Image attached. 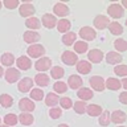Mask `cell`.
<instances>
[{
  "mask_svg": "<svg viewBox=\"0 0 127 127\" xmlns=\"http://www.w3.org/2000/svg\"><path fill=\"white\" fill-rule=\"evenodd\" d=\"M53 89H54L56 93H65V91L67 90V85L62 81H57L53 85Z\"/></svg>",
  "mask_w": 127,
  "mask_h": 127,
  "instance_id": "8d00e7d4",
  "label": "cell"
},
{
  "mask_svg": "<svg viewBox=\"0 0 127 127\" xmlns=\"http://www.w3.org/2000/svg\"><path fill=\"white\" fill-rule=\"evenodd\" d=\"M0 105L3 107H5V109L7 107H11L13 105V98L9 94H1L0 95Z\"/></svg>",
  "mask_w": 127,
  "mask_h": 127,
  "instance_id": "f546056e",
  "label": "cell"
},
{
  "mask_svg": "<svg viewBox=\"0 0 127 127\" xmlns=\"http://www.w3.org/2000/svg\"><path fill=\"white\" fill-rule=\"evenodd\" d=\"M13 62H15V57L12 53H4L1 56V65L11 67V65H13Z\"/></svg>",
  "mask_w": 127,
  "mask_h": 127,
  "instance_id": "1f68e13d",
  "label": "cell"
},
{
  "mask_svg": "<svg viewBox=\"0 0 127 127\" xmlns=\"http://www.w3.org/2000/svg\"><path fill=\"white\" fill-rule=\"evenodd\" d=\"M61 60H62L64 64H66V65H69V66H71V65H74V64L78 62L77 54L73 53L71 50H65L62 56H61Z\"/></svg>",
  "mask_w": 127,
  "mask_h": 127,
  "instance_id": "7a4b0ae2",
  "label": "cell"
},
{
  "mask_svg": "<svg viewBox=\"0 0 127 127\" xmlns=\"http://www.w3.org/2000/svg\"><path fill=\"white\" fill-rule=\"evenodd\" d=\"M28 54L31 56V57L33 58H38L41 57L42 54H45V48H44L42 45H40V44H33V45H31L29 48H28Z\"/></svg>",
  "mask_w": 127,
  "mask_h": 127,
  "instance_id": "6da1fadb",
  "label": "cell"
},
{
  "mask_svg": "<svg viewBox=\"0 0 127 127\" xmlns=\"http://www.w3.org/2000/svg\"><path fill=\"white\" fill-rule=\"evenodd\" d=\"M17 119L20 121V123L24 126H31L34 122V118L31 115V113H23L20 114V117H17Z\"/></svg>",
  "mask_w": 127,
  "mask_h": 127,
  "instance_id": "7402d4cb",
  "label": "cell"
},
{
  "mask_svg": "<svg viewBox=\"0 0 127 127\" xmlns=\"http://www.w3.org/2000/svg\"><path fill=\"white\" fill-rule=\"evenodd\" d=\"M77 97L83 102L89 101V99L93 98V91L90 89H87V87H81V89H78V91H77Z\"/></svg>",
  "mask_w": 127,
  "mask_h": 127,
  "instance_id": "e0dca14e",
  "label": "cell"
},
{
  "mask_svg": "<svg viewBox=\"0 0 127 127\" xmlns=\"http://www.w3.org/2000/svg\"><path fill=\"white\" fill-rule=\"evenodd\" d=\"M31 98L34 99V101H41V99L44 98V91L41 89H32Z\"/></svg>",
  "mask_w": 127,
  "mask_h": 127,
  "instance_id": "ab89813d",
  "label": "cell"
},
{
  "mask_svg": "<svg viewBox=\"0 0 127 127\" xmlns=\"http://www.w3.org/2000/svg\"><path fill=\"white\" fill-rule=\"evenodd\" d=\"M4 7L8 9H15L16 7H19V1L17 0H4Z\"/></svg>",
  "mask_w": 127,
  "mask_h": 127,
  "instance_id": "ee69618b",
  "label": "cell"
},
{
  "mask_svg": "<svg viewBox=\"0 0 127 127\" xmlns=\"http://www.w3.org/2000/svg\"><path fill=\"white\" fill-rule=\"evenodd\" d=\"M119 127H125V126H119Z\"/></svg>",
  "mask_w": 127,
  "mask_h": 127,
  "instance_id": "f5cc1de1",
  "label": "cell"
},
{
  "mask_svg": "<svg viewBox=\"0 0 127 127\" xmlns=\"http://www.w3.org/2000/svg\"><path fill=\"white\" fill-rule=\"evenodd\" d=\"M107 13L114 19H121V17H123V15H125V11H123V8L119 5V4H111V5H109V8H107Z\"/></svg>",
  "mask_w": 127,
  "mask_h": 127,
  "instance_id": "3957f363",
  "label": "cell"
},
{
  "mask_svg": "<svg viewBox=\"0 0 127 127\" xmlns=\"http://www.w3.org/2000/svg\"><path fill=\"white\" fill-rule=\"evenodd\" d=\"M86 113L90 117H98V115L102 114V107L98 105H89L86 106Z\"/></svg>",
  "mask_w": 127,
  "mask_h": 127,
  "instance_id": "cb8c5ba5",
  "label": "cell"
},
{
  "mask_svg": "<svg viewBox=\"0 0 127 127\" xmlns=\"http://www.w3.org/2000/svg\"><path fill=\"white\" fill-rule=\"evenodd\" d=\"M105 87H107V89H110V90H118V89H121V81L117 78H107V81L105 83Z\"/></svg>",
  "mask_w": 127,
  "mask_h": 127,
  "instance_id": "d4e9b609",
  "label": "cell"
},
{
  "mask_svg": "<svg viewBox=\"0 0 127 127\" xmlns=\"http://www.w3.org/2000/svg\"><path fill=\"white\" fill-rule=\"evenodd\" d=\"M60 105H61L62 109H65V110H69L73 107V102H71V99L69 97H64L60 99Z\"/></svg>",
  "mask_w": 127,
  "mask_h": 127,
  "instance_id": "60d3db41",
  "label": "cell"
},
{
  "mask_svg": "<svg viewBox=\"0 0 127 127\" xmlns=\"http://www.w3.org/2000/svg\"><path fill=\"white\" fill-rule=\"evenodd\" d=\"M109 31H110V33H113V34H117V36H119V34H122L123 33V27L119 23H110L109 25Z\"/></svg>",
  "mask_w": 127,
  "mask_h": 127,
  "instance_id": "484cf974",
  "label": "cell"
},
{
  "mask_svg": "<svg viewBox=\"0 0 127 127\" xmlns=\"http://www.w3.org/2000/svg\"><path fill=\"white\" fill-rule=\"evenodd\" d=\"M53 12L62 19V17H65V16L69 15V7L64 3H57V4H54V7H53Z\"/></svg>",
  "mask_w": 127,
  "mask_h": 127,
  "instance_id": "8fae6325",
  "label": "cell"
},
{
  "mask_svg": "<svg viewBox=\"0 0 127 127\" xmlns=\"http://www.w3.org/2000/svg\"><path fill=\"white\" fill-rule=\"evenodd\" d=\"M19 12H20V16H23V17H31V16L36 12V9H34V7L32 5V4L24 3V4L20 5Z\"/></svg>",
  "mask_w": 127,
  "mask_h": 127,
  "instance_id": "9c48e42d",
  "label": "cell"
},
{
  "mask_svg": "<svg viewBox=\"0 0 127 127\" xmlns=\"http://www.w3.org/2000/svg\"><path fill=\"white\" fill-rule=\"evenodd\" d=\"M114 71L117 75H121V77L125 78L126 74H127V67H126V65H118V66H115Z\"/></svg>",
  "mask_w": 127,
  "mask_h": 127,
  "instance_id": "7bdbcfd3",
  "label": "cell"
},
{
  "mask_svg": "<svg viewBox=\"0 0 127 127\" xmlns=\"http://www.w3.org/2000/svg\"><path fill=\"white\" fill-rule=\"evenodd\" d=\"M74 111L77 114H83L86 111V103L83 101H77L74 102Z\"/></svg>",
  "mask_w": 127,
  "mask_h": 127,
  "instance_id": "74e56055",
  "label": "cell"
},
{
  "mask_svg": "<svg viewBox=\"0 0 127 127\" xmlns=\"http://www.w3.org/2000/svg\"><path fill=\"white\" fill-rule=\"evenodd\" d=\"M34 82L37 83V86H48L49 85V75L44 73H38L34 77Z\"/></svg>",
  "mask_w": 127,
  "mask_h": 127,
  "instance_id": "603a6c76",
  "label": "cell"
},
{
  "mask_svg": "<svg viewBox=\"0 0 127 127\" xmlns=\"http://www.w3.org/2000/svg\"><path fill=\"white\" fill-rule=\"evenodd\" d=\"M34 103L33 101H31L29 98H23V99H20V102H19V109L24 111V113H31V111H33L34 110Z\"/></svg>",
  "mask_w": 127,
  "mask_h": 127,
  "instance_id": "52a82bcc",
  "label": "cell"
},
{
  "mask_svg": "<svg viewBox=\"0 0 127 127\" xmlns=\"http://www.w3.org/2000/svg\"><path fill=\"white\" fill-rule=\"evenodd\" d=\"M16 62H17V66H19L20 70H28V69H31V65H32L29 57H27V56H21V57H19Z\"/></svg>",
  "mask_w": 127,
  "mask_h": 127,
  "instance_id": "d6986e66",
  "label": "cell"
},
{
  "mask_svg": "<svg viewBox=\"0 0 127 127\" xmlns=\"http://www.w3.org/2000/svg\"><path fill=\"white\" fill-rule=\"evenodd\" d=\"M58 102H60V98H58V95L54 94V93H49L45 97V103L50 107H54Z\"/></svg>",
  "mask_w": 127,
  "mask_h": 127,
  "instance_id": "4316f807",
  "label": "cell"
},
{
  "mask_svg": "<svg viewBox=\"0 0 127 127\" xmlns=\"http://www.w3.org/2000/svg\"><path fill=\"white\" fill-rule=\"evenodd\" d=\"M17 122H19L17 115H15V114H7L5 117H4V123H5V126H15Z\"/></svg>",
  "mask_w": 127,
  "mask_h": 127,
  "instance_id": "836d02e7",
  "label": "cell"
},
{
  "mask_svg": "<svg viewBox=\"0 0 127 127\" xmlns=\"http://www.w3.org/2000/svg\"><path fill=\"white\" fill-rule=\"evenodd\" d=\"M119 102L123 103V105H126V103H127V91L121 93V95H119Z\"/></svg>",
  "mask_w": 127,
  "mask_h": 127,
  "instance_id": "f6af8a7d",
  "label": "cell"
},
{
  "mask_svg": "<svg viewBox=\"0 0 127 127\" xmlns=\"http://www.w3.org/2000/svg\"><path fill=\"white\" fill-rule=\"evenodd\" d=\"M74 50H75V53H85L87 50V44L85 41L74 42Z\"/></svg>",
  "mask_w": 127,
  "mask_h": 127,
  "instance_id": "d590c367",
  "label": "cell"
},
{
  "mask_svg": "<svg viewBox=\"0 0 127 127\" xmlns=\"http://www.w3.org/2000/svg\"><path fill=\"white\" fill-rule=\"evenodd\" d=\"M77 70H78V73H81V74H89L90 71H91V65H90V62L89 61H78L77 62Z\"/></svg>",
  "mask_w": 127,
  "mask_h": 127,
  "instance_id": "44dd1931",
  "label": "cell"
},
{
  "mask_svg": "<svg viewBox=\"0 0 127 127\" xmlns=\"http://www.w3.org/2000/svg\"><path fill=\"white\" fill-rule=\"evenodd\" d=\"M114 46H115V49H117L118 52H126L127 50V42H126V40H123V38L115 40Z\"/></svg>",
  "mask_w": 127,
  "mask_h": 127,
  "instance_id": "e575fe53",
  "label": "cell"
},
{
  "mask_svg": "<svg viewBox=\"0 0 127 127\" xmlns=\"http://www.w3.org/2000/svg\"><path fill=\"white\" fill-rule=\"evenodd\" d=\"M121 86L125 87V89H127V78H123L121 81Z\"/></svg>",
  "mask_w": 127,
  "mask_h": 127,
  "instance_id": "bcb514c9",
  "label": "cell"
},
{
  "mask_svg": "<svg viewBox=\"0 0 127 127\" xmlns=\"http://www.w3.org/2000/svg\"><path fill=\"white\" fill-rule=\"evenodd\" d=\"M90 86L93 87L95 91H103L105 90V81L101 75H94L90 78Z\"/></svg>",
  "mask_w": 127,
  "mask_h": 127,
  "instance_id": "277c9868",
  "label": "cell"
},
{
  "mask_svg": "<svg viewBox=\"0 0 127 127\" xmlns=\"http://www.w3.org/2000/svg\"><path fill=\"white\" fill-rule=\"evenodd\" d=\"M87 57H89L90 62L99 64L103 60V53H102V50H99V49H91L89 52V54H87Z\"/></svg>",
  "mask_w": 127,
  "mask_h": 127,
  "instance_id": "2e32d148",
  "label": "cell"
},
{
  "mask_svg": "<svg viewBox=\"0 0 127 127\" xmlns=\"http://www.w3.org/2000/svg\"><path fill=\"white\" fill-rule=\"evenodd\" d=\"M23 38H24V41L28 42V44H34L40 40V34L34 31H27V32H24Z\"/></svg>",
  "mask_w": 127,
  "mask_h": 127,
  "instance_id": "9a60e30c",
  "label": "cell"
},
{
  "mask_svg": "<svg viewBox=\"0 0 127 127\" xmlns=\"http://www.w3.org/2000/svg\"><path fill=\"white\" fill-rule=\"evenodd\" d=\"M4 74V70H3V67H1V65H0V77Z\"/></svg>",
  "mask_w": 127,
  "mask_h": 127,
  "instance_id": "7dc6e473",
  "label": "cell"
},
{
  "mask_svg": "<svg viewBox=\"0 0 127 127\" xmlns=\"http://www.w3.org/2000/svg\"><path fill=\"white\" fill-rule=\"evenodd\" d=\"M0 127H9V126H5V125H4V126H0Z\"/></svg>",
  "mask_w": 127,
  "mask_h": 127,
  "instance_id": "f907efd6",
  "label": "cell"
},
{
  "mask_svg": "<svg viewBox=\"0 0 127 127\" xmlns=\"http://www.w3.org/2000/svg\"><path fill=\"white\" fill-rule=\"evenodd\" d=\"M70 21L66 19H61L60 21H57V28H58V32H61V33H65L70 29Z\"/></svg>",
  "mask_w": 127,
  "mask_h": 127,
  "instance_id": "83f0119b",
  "label": "cell"
},
{
  "mask_svg": "<svg viewBox=\"0 0 127 127\" xmlns=\"http://www.w3.org/2000/svg\"><path fill=\"white\" fill-rule=\"evenodd\" d=\"M82 83H83L82 78L79 77V75H75V74H71L69 77V79H67V86H69L70 89H73V90L79 89V87L82 86Z\"/></svg>",
  "mask_w": 127,
  "mask_h": 127,
  "instance_id": "4fadbf2b",
  "label": "cell"
},
{
  "mask_svg": "<svg viewBox=\"0 0 127 127\" xmlns=\"http://www.w3.org/2000/svg\"><path fill=\"white\" fill-rule=\"evenodd\" d=\"M19 78H20V71L17 69H15V67H8L5 71V81L9 83H13Z\"/></svg>",
  "mask_w": 127,
  "mask_h": 127,
  "instance_id": "7c38bea8",
  "label": "cell"
},
{
  "mask_svg": "<svg viewBox=\"0 0 127 127\" xmlns=\"http://www.w3.org/2000/svg\"><path fill=\"white\" fill-rule=\"evenodd\" d=\"M122 56L117 53V52H109V53L106 54V61L111 64V65H115V64H119L122 62Z\"/></svg>",
  "mask_w": 127,
  "mask_h": 127,
  "instance_id": "ffe728a7",
  "label": "cell"
},
{
  "mask_svg": "<svg viewBox=\"0 0 127 127\" xmlns=\"http://www.w3.org/2000/svg\"><path fill=\"white\" fill-rule=\"evenodd\" d=\"M110 122H114V123L126 122V113H123L121 110H115L114 113L110 115Z\"/></svg>",
  "mask_w": 127,
  "mask_h": 127,
  "instance_id": "ac0fdd59",
  "label": "cell"
},
{
  "mask_svg": "<svg viewBox=\"0 0 127 127\" xmlns=\"http://www.w3.org/2000/svg\"><path fill=\"white\" fill-rule=\"evenodd\" d=\"M41 24L45 28H48V29H52V28H54L57 25V19H56V16L52 15V13H45L41 19Z\"/></svg>",
  "mask_w": 127,
  "mask_h": 127,
  "instance_id": "5b68a950",
  "label": "cell"
},
{
  "mask_svg": "<svg viewBox=\"0 0 127 127\" xmlns=\"http://www.w3.org/2000/svg\"><path fill=\"white\" fill-rule=\"evenodd\" d=\"M122 4H123L125 7H127V1H126V0H123V1H122Z\"/></svg>",
  "mask_w": 127,
  "mask_h": 127,
  "instance_id": "681fc988",
  "label": "cell"
},
{
  "mask_svg": "<svg viewBox=\"0 0 127 127\" xmlns=\"http://www.w3.org/2000/svg\"><path fill=\"white\" fill-rule=\"evenodd\" d=\"M32 86H33V81H32V78L25 77V78L20 79V82L17 85V89H19L20 93H28V91L31 90Z\"/></svg>",
  "mask_w": 127,
  "mask_h": 127,
  "instance_id": "30bf717a",
  "label": "cell"
},
{
  "mask_svg": "<svg viewBox=\"0 0 127 127\" xmlns=\"http://www.w3.org/2000/svg\"><path fill=\"white\" fill-rule=\"evenodd\" d=\"M110 123V113L107 110H105L101 114V118H99V125L101 126H109Z\"/></svg>",
  "mask_w": 127,
  "mask_h": 127,
  "instance_id": "f35d334b",
  "label": "cell"
},
{
  "mask_svg": "<svg viewBox=\"0 0 127 127\" xmlns=\"http://www.w3.org/2000/svg\"><path fill=\"white\" fill-rule=\"evenodd\" d=\"M64 74H65V70H64L61 66H54V67H52V73H50L52 78H54V79L62 78Z\"/></svg>",
  "mask_w": 127,
  "mask_h": 127,
  "instance_id": "d6a6232c",
  "label": "cell"
},
{
  "mask_svg": "<svg viewBox=\"0 0 127 127\" xmlns=\"http://www.w3.org/2000/svg\"><path fill=\"white\" fill-rule=\"evenodd\" d=\"M0 122H1V119H0Z\"/></svg>",
  "mask_w": 127,
  "mask_h": 127,
  "instance_id": "db71d44e",
  "label": "cell"
},
{
  "mask_svg": "<svg viewBox=\"0 0 127 127\" xmlns=\"http://www.w3.org/2000/svg\"><path fill=\"white\" fill-rule=\"evenodd\" d=\"M75 38H77V34L73 33V32H69V33H65L62 36V42L65 44V45L70 46V45H73V42L75 41Z\"/></svg>",
  "mask_w": 127,
  "mask_h": 127,
  "instance_id": "4dcf8cb0",
  "label": "cell"
},
{
  "mask_svg": "<svg viewBox=\"0 0 127 127\" xmlns=\"http://www.w3.org/2000/svg\"><path fill=\"white\" fill-rule=\"evenodd\" d=\"M57 127H69V126H67V125H58Z\"/></svg>",
  "mask_w": 127,
  "mask_h": 127,
  "instance_id": "c3c4849f",
  "label": "cell"
},
{
  "mask_svg": "<svg viewBox=\"0 0 127 127\" xmlns=\"http://www.w3.org/2000/svg\"><path fill=\"white\" fill-rule=\"evenodd\" d=\"M25 25L29 28L31 31L32 29H38V28L41 27V21L36 17H29V19L25 20Z\"/></svg>",
  "mask_w": 127,
  "mask_h": 127,
  "instance_id": "f1b7e54d",
  "label": "cell"
},
{
  "mask_svg": "<svg viewBox=\"0 0 127 127\" xmlns=\"http://www.w3.org/2000/svg\"><path fill=\"white\" fill-rule=\"evenodd\" d=\"M79 36H81L83 40H86V41H91V40L95 38L97 33H95V31L91 27H83L79 29Z\"/></svg>",
  "mask_w": 127,
  "mask_h": 127,
  "instance_id": "8992f818",
  "label": "cell"
},
{
  "mask_svg": "<svg viewBox=\"0 0 127 127\" xmlns=\"http://www.w3.org/2000/svg\"><path fill=\"white\" fill-rule=\"evenodd\" d=\"M61 114H62V110L60 109V107H52L49 110V115H50L52 119H58L61 117Z\"/></svg>",
  "mask_w": 127,
  "mask_h": 127,
  "instance_id": "b9f144b4",
  "label": "cell"
},
{
  "mask_svg": "<svg viewBox=\"0 0 127 127\" xmlns=\"http://www.w3.org/2000/svg\"><path fill=\"white\" fill-rule=\"evenodd\" d=\"M109 24H110L109 17H106V16H103V15H98L97 17L94 19V27L97 28V29H105Z\"/></svg>",
  "mask_w": 127,
  "mask_h": 127,
  "instance_id": "5bb4252c",
  "label": "cell"
},
{
  "mask_svg": "<svg viewBox=\"0 0 127 127\" xmlns=\"http://www.w3.org/2000/svg\"><path fill=\"white\" fill-rule=\"evenodd\" d=\"M0 8H1V1H0Z\"/></svg>",
  "mask_w": 127,
  "mask_h": 127,
  "instance_id": "816d5d0a",
  "label": "cell"
},
{
  "mask_svg": "<svg viewBox=\"0 0 127 127\" xmlns=\"http://www.w3.org/2000/svg\"><path fill=\"white\" fill-rule=\"evenodd\" d=\"M50 66H52V60L48 58V57H41L34 64V67L38 71H45L48 69H50Z\"/></svg>",
  "mask_w": 127,
  "mask_h": 127,
  "instance_id": "ba28073f",
  "label": "cell"
}]
</instances>
